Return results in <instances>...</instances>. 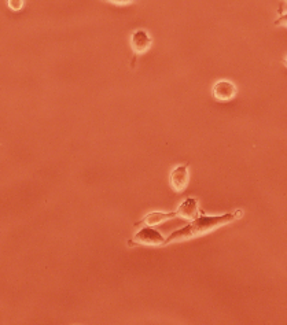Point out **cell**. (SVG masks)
<instances>
[{"label": "cell", "instance_id": "8", "mask_svg": "<svg viewBox=\"0 0 287 325\" xmlns=\"http://www.w3.org/2000/svg\"><path fill=\"white\" fill-rule=\"evenodd\" d=\"M24 5H25V2H22V0H9V2H7V6H9L13 11H19V10L24 7Z\"/></svg>", "mask_w": 287, "mask_h": 325}, {"label": "cell", "instance_id": "7", "mask_svg": "<svg viewBox=\"0 0 287 325\" xmlns=\"http://www.w3.org/2000/svg\"><path fill=\"white\" fill-rule=\"evenodd\" d=\"M177 217L184 220H190L193 221L199 215V207H198V201L195 198H187L181 202L177 210H176Z\"/></svg>", "mask_w": 287, "mask_h": 325}, {"label": "cell", "instance_id": "6", "mask_svg": "<svg viewBox=\"0 0 287 325\" xmlns=\"http://www.w3.org/2000/svg\"><path fill=\"white\" fill-rule=\"evenodd\" d=\"M177 217V214H176V210L175 211H151V213L146 214L143 219L139 221V223L135 224V227H139V225H145V227H157L159 224H163L165 221L168 220H172Z\"/></svg>", "mask_w": 287, "mask_h": 325}, {"label": "cell", "instance_id": "5", "mask_svg": "<svg viewBox=\"0 0 287 325\" xmlns=\"http://www.w3.org/2000/svg\"><path fill=\"white\" fill-rule=\"evenodd\" d=\"M212 94H213V98L216 100L227 102V100L235 98L236 86L234 82L228 81V80H220L213 85Z\"/></svg>", "mask_w": 287, "mask_h": 325}, {"label": "cell", "instance_id": "9", "mask_svg": "<svg viewBox=\"0 0 287 325\" xmlns=\"http://www.w3.org/2000/svg\"><path fill=\"white\" fill-rule=\"evenodd\" d=\"M275 26H286L287 28V13L286 14H282L280 17L274 22Z\"/></svg>", "mask_w": 287, "mask_h": 325}, {"label": "cell", "instance_id": "3", "mask_svg": "<svg viewBox=\"0 0 287 325\" xmlns=\"http://www.w3.org/2000/svg\"><path fill=\"white\" fill-rule=\"evenodd\" d=\"M189 165L176 166L175 169L171 171V176H169V183H171L172 189H173L175 192H183V191L187 188V185H189Z\"/></svg>", "mask_w": 287, "mask_h": 325}, {"label": "cell", "instance_id": "1", "mask_svg": "<svg viewBox=\"0 0 287 325\" xmlns=\"http://www.w3.org/2000/svg\"><path fill=\"white\" fill-rule=\"evenodd\" d=\"M243 217V210H236L234 213H225L221 215H208V214H201L197 219L193 220L191 223L187 224L186 227L172 232L171 235L165 239V244L176 243V242H184V240L195 239L199 236L208 235L210 232L216 231L219 228L231 224L236 220Z\"/></svg>", "mask_w": 287, "mask_h": 325}, {"label": "cell", "instance_id": "11", "mask_svg": "<svg viewBox=\"0 0 287 325\" xmlns=\"http://www.w3.org/2000/svg\"><path fill=\"white\" fill-rule=\"evenodd\" d=\"M284 64H286V66H287V58H286V59H284Z\"/></svg>", "mask_w": 287, "mask_h": 325}, {"label": "cell", "instance_id": "2", "mask_svg": "<svg viewBox=\"0 0 287 325\" xmlns=\"http://www.w3.org/2000/svg\"><path fill=\"white\" fill-rule=\"evenodd\" d=\"M165 239L167 237L154 228L143 227L133 235L132 240L128 242V246H163Z\"/></svg>", "mask_w": 287, "mask_h": 325}, {"label": "cell", "instance_id": "4", "mask_svg": "<svg viewBox=\"0 0 287 325\" xmlns=\"http://www.w3.org/2000/svg\"><path fill=\"white\" fill-rule=\"evenodd\" d=\"M151 46H153V40L146 30L137 29L131 36V47L136 55H141V54L147 52L151 48Z\"/></svg>", "mask_w": 287, "mask_h": 325}, {"label": "cell", "instance_id": "10", "mask_svg": "<svg viewBox=\"0 0 287 325\" xmlns=\"http://www.w3.org/2000/svg\"><path fill=\"white\" fill-rule=\"evenodd\" d=\"M114 5H129L131 2H112Z\"/></svg>", "mask_w": 287, "mask_h": 325}]
</instances>
